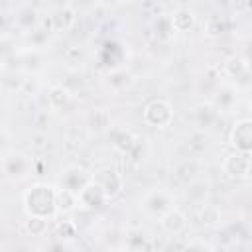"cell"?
I'll list each match as a JSON object with an SVG mask.
<instances>
[{"instance_id": "5", "label": "cell", "mask_w": 252, "mask_h": 252, "mask_svg": "<svg viewBox=\"0 0 252 252\" xmlns=\"http://www.w3.org/2000/svg\"><path fill=\"white\" fill-rule=\"evenodd\" d=\"M222 171L226 177L234 181H244L252 173V158L248 152H236L232 150L230 154L224 156L222 159Z\"/></svg>"}, {"instance_id": "2", "label": "cell", "mask_w": 252, "mask_h": 252, "mask_svg": "<svg viewBox=\"0 0 252 252\" xmlns=\"http://www.w3.org/2000/svg\"><path fill=\"white\" fill-rule=\"evenodd\" d=\"M173 116H175L173 104L169 100H165V98H152V100L146 102V106L142 110L144 122L148 126H152V128H158V130L171 126Z\"/></svg>"}, {"instance_id": "1", "label": "cell", "mask_w": 252, "mask_h": 252, "mask_svg": "<svg viewBox=\"0 0 252 252\" xmlns=\"http://www.w3.org/2000/svg\"><path fill=\"white\" fill-rule=\"evenodd\" d=\"M22 205H24L26 215L53 219L57 215V209H55V187L49 185V183H43V181L32 183L22 193Z\"/></svg>"}, {"instance_id": "12", "label": "cell", "mask_w": 252, "mask_h": 252, "mask_svg": "<svg viewBox=\"0 0 252 252\" xmlns=\"http://www.w3.org/2000/svg\"><path fill=\"white\" fill-rule=\"evenodd\" d=\"M108 201H106V197H104V193L100 191V187L91 179L81 191H79V205L81 207H85V209H98V207H102V205H106Z\"/></svg>"}, {"instance_id": "9", "label": "cell", "mask_w": 252, "mask_h": 252, "mask_svg": "<svg viewBox=\"0 0 252 252\" xmlns=\"http://www.w3.org/2000/svg\"><path fill=\"white\" fill-rule=\"evenodd\" d=\"M89 181H91V171L85 169L83 165L73 163V165H67V167L61 171L57 185H59V187H65V189H71V191H75V193L79 195V191H81Z\"/></svg>"}, {"instance_id": "6", "label": "cell", "mask_w": 252, "mask_h": 252, "mask_svg": "<svg viewBox=\"0 0 252 252\" xmlns=\"http://www.w3.org/2000/svg\"><path fill=\"white\" fill-rule=\"evenodd\" d=\"M2 171L12 179H24L33 173V158L24 152H8L0 161Z\"/></svg>"}, {"instance_id": "8", "label": "cell", "mask_w": 252, "mask_h": 252, "mask_svg": "<svg viewBox=\"0 0 252 252\" xmlns=\"http://www.w3.org/2000/svg\"><path fill=\"white\" fill-rule=\"evenodd\" d=\"M77 16H79V12L71 4L57 8L47 20H43V24L47 26V33L49 32H69V30H73V26L77 24Z\"/></svg>"}, {"instance_id": "25", "label": "cell", "mask_w": 252, "mask_h": 252, "mask_svg": "<svg viewBox=\"0 0 252 252\" xmlns=\"http://www.w3.org/2000/svg\"><path fill=\"white\" fill-rule=\"evenodd\" d=\"M102 2H118V0H102Z\"/></svg>"}, {"instance_id": "17", "label": "cell", "mask_w": 252, "mask_h": 252, "mask_svg": "<svg viewBox=\"0 0 252 252\" xmlns=\"http://www.w3.org/2000/svg\"><path fill=\"white\" fill-rule=\"evenodd\" d=\"M199 222L207 228H217L220 224V209L213 203H199Z\"/></svg>"}, {"instance_id": "24", "label": "cell", "mask_w": 252, "mask_h": 252, "mask_svg": "<svg viewBox=\"0 0 252 252\" xmlns=\"http://www.w3.org/2000/svg\"><path fill=\"white\" fill-rule=\"evenodd\" d=\"M187 248H203V250L207 248V250H213V246H211V244H207V242H189V244H187Z\"/></svg>"}, {"instance_id": "11", "label": "cell", "mask_w": 252, "mask_h": 252, "mask_svg": "<svg viewBox=\"0 0 252 252\" xmlns=\"http://www.w3.org/2000/svg\"><path fill=\"white\" fill-rule=\"evenodd\" d=\"M219 118V110L213 106V102H201L191 108V120L199 130L211 128Z\"/></svg>"}, {"instance_id": "22", "label": "cell", "mask_w": 252, "mask_h": 252, "mask_svg": "<svg viewBox=\"0 0 252 252\" xmlns=\"http://www.w3.org/2000/svg\"><path fill=\"white\" fill-rule=\"evenodd\" d=\"M110 114L106 108H94L89 116V126L94 130V132H104L110 128Z\"/></svg>"}, {"instance_id": "7", "label": "cell", "mask_w": 252, "mask_h": 252, "mask_svg": "<svg viewBox=\"0 0 252 252\" xmlns=\"http://www.w3.org/2000/svg\"><path fill=\"white\" fill-rule=\"evenodd\" d=\"M228 146L236 152H252V120L248 116L238 118L228 132Z\"/></svg>"}, {"instance_id": "10", "label": "cell", "mask_w": 252, "mask_h": 252, "mask_svg": "<svg viewBox=\"0 0 252 252\" xmlns=\"http://www.w3.org/2000/svg\"><path fill=\"white\" fill-rule=\"evenodd\" d=\"M158 222H159V228L169 236H179L189 224L187 215L177 207H173L167 213H163L161 217H158Z\"/></svg>"}, {"instance_id": "18", "label": "cell", "mask_w": 252, "mask_h": 252, "mask_svg": "<svg viewBox=\"0 0 252 252\" xmlns=\"http://www.w3.org/2000/svg\"><path fill=\"white\" fill-rule=\"evenodd\" d=\"M246 71H248V63H246V59H242L238 55H230L222 63V73L228 79H240L242 75H246Z\"/></svg>"}, {"instance_id": "13", "label": "cell", "mask_w": 252, "mask_h": 252, "mask_svg": "<svg viewBox=\"0 0 252 252\" xmlns=\"http://www.w3.org/2000/svg\"><path fill=\"white\" fill-rule=\"evenodd\" d=\"M73 102V93L63 85H53L47 91V106L55 112H63Z\"/></svg>"}, {"instance_id": "4", "label": "cell", "mask_w": 252, "mask_h": 252, "mask_svg": "<svg viewBox=\"0 0 252 252\" xmlns=\"http://www.w3.org/2000/svg\"><path fill=\"white\" fill-rule=\"evenodd\" d=\"M173 207H177L175 205V195L169 189H163V187L150 189L142 197V209L152 217H161L163 213H167Z\"/></svg>"}, {"instance_id": "3", "label": "cell", "mask_w": 252, "mask_h": 252, "mask_svg": "<svg viewBox=\"0 0 252 252\" xmlns=\"http://www.w3.org/2000/svg\"><path fill=\"white\" fill-rule=\"evenodd\" d=\"M91 179L100 187V191L104 193L106 201L116 199L122 193V189H124V175L120 173V169L110 167V165L93 171L91 173Z\"/></svg>"}, {"instance_id": "23", "label": "cell", "mask_w": 252, "mask_h": 252, "mask_svg": "<svg viewBox=\"0 0 252 252\" xmlns=\"http://www.w3.org/2000/svg\"><path fill=\"white\" fill-rule=\"evenodd\" d=\"M224 32H228V22H226L224 18L213 16V18L207 20V24H205V33H207L209 37H220Z\"/></svg>"}, {"instance_id": "16", "label": "cell", "mask_w": 252, "mask_h": 252, "mask_svg": "<svg viewBox=\"0 0 252 252\" xmlns=\"http://www.w3.org/2000/svg\"><path fill=\"white\" fill-rule=\"evenodd\" d=\"M169 20H171V26H173L175 33H185V32L193 30V26H195V14L187 8L175 10L173 14H169Z\"/></svg>"}, {"instance_id": "20", "label": "cell", "mask_w": 252, "mask_h": 252, "mask_svg": "<svg viewBox=\"0 0 252 252\" xmlns=\"http://www.w3.org/2000/svg\"><path fill=\"white\" fill-rule=\"evenodd\" d=\"M53 236L59 238L61 242H71L79 236V228H77V222L71 220V219H65V220H59L55 226H53Z\"/></svg>"}, {"instance_id": "15", "label": "cell", "mask_w": 252, "mask_h": 252, "mask_svg": "<svg viewBox=\"0 0 252 252\" xmlns=\"http://www.w3.org/2000/svg\"><path fill=\"white\" fill-rule=\"evenodd\" d=\"M79 207V195L71 189H65V187H55V209H57V215L59 213H73L75 209Z\"/></svg>"}, {"instance_id": "19", "label": "cell", "mask_w": 252, "mask_h": 252, "mask_svg": "<svg viewBox=\"0 0 252 252\" xmlns=\"http://www.w3.org/2000/svg\"><path fill=\"white\" fill-rule=\"evenodd\" d=\"M154 35L158 37V41L161 43H169L175 35V30L171 26V20H169V14H161L156 24H154Z\"/></svg>"}, {"instance_id": "14", "label": "cell", "mask_w": 252, "mask_h": 252, "mask_svg": "<svg viewBox=\"0 0 252 252\" xmlns=\"http://www.w3.org/2000/svg\"><path fill=\"white\" fill-rule=\"evenodd\" d=\"M134 83V77L124 69V67H114L106 73L104 77V85L114 91V93H120V91H126L130 85Z\"/></svg>"}, {"instance_id": "21", "label": "cell", "mask_w": 252, "mask_h": 252, "mask_svg": "<svg viewBox=\"0 0 252 252\" xmlns=\"http://www.w3.org/2000/svg\"><path fill=\"white\" fill-rule=\"evenodd\" d=\"M24 228L32 236H45L49 230V219L45 217H35V215H26Z\"/></svg>"}]
</instances>
